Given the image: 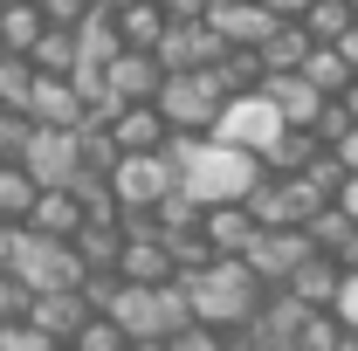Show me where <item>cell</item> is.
I'll return each instance as SVG.
<instances>
[{
	"mask_svg": "<svg viewBox=\"0 0 358 351\" xmlns=\"http://www.w3.org/2000/svg\"><path fill=\"white\" fill-rule=\"evenodd\" d=\"M310 255V241H303V227H255L248 234V248H241V262L248 275L262 282V289H282L289 282V268Z\"/></svg>",
	"mask_w": 358,
	"mask_h": 351,
	"instance_id": "obj_7",
	"label": "cell"
},
{
	"mask_svg": "<svg viewBox=\"0 0 358 351\" xmlns=\"http://www.w3.org/2000/svg\"><path fill=\"white\" fill-rule=\"evenodd\" d=\"M345 7H352V14H358V0H345Z\"/></svg>",
	"mask_w": 358,
	"mask_h": 351,
	"instance_id": "obj_54",
	"label": "cell"
},
{
	"mask_svg": "<svg viewBox=\"0 0 358 351\" xmlns=\"http://www.w3.org/2000/svg\"><path fill=\"white\" fill-rule=\"evenodd\" d=\"M159 241H166V255H173V275H200L207 262H221V255L207 248L200 227H186V234H159Z\"/></svg>",
	"mask_w": 358,
	"mask_h": 351,
	"instance_id": "obj_30",
	"label": "cell"
},
{
	"mask_svg": "<svg viewBox=\"0 0 358 351\" xmlns=\"http://www.w3.org/2000/svg\"><path fill=\"white\" fill-rule=\"evenodd\" d=\"M42 7L35 0H0V55H28V42L42 35Z\"/></svg>",
	"mask_w": 358,
	"mask_h": 351,
	"instance_id": "obj_25",
	"label": "cell"
},
{
	"mask_svg": "<svg viewBox=\"0 0 358 351\" xmlns=\"http://www.w3.org/2000/svg\"><path fill=\"white\" fill-rule=\"evenodd\" d=\"M338 103H345V110H352V117H358V76H352V83H345V96H338Z\"/></svg>",
	"mask_w": 358,
	"mask_h": 351,
	"instance_id": "obj_51",
	"label": "cell"
},
{
	"mask_svg": "<svg viewBox=\"0 0 358 351\" xmlns=\"http://www.w3.org/2000/svg\"><path fill=\"white\" fill-rule=\"evenodd\" d=\"M103 131H110V145L117 152H159L166 145V117H159V103H117L110 117H103Z\"/></svg>",
	"mask_w": 358,
	"mask_h": 351,
	"instance_id": "obj_14",
	"label": "cell"
},
{
	"mask_svg": "<svg viewBox=\"0 0 358 351\" xmlns=\"http://www.w3.org/2000/svg\"><path fill=\"white\" fill-rule=\"evenodd\" d=\"M338 282H345V262H331V255H303V262L289 268V296L303 310H331V296H338Z\"/></svg>",
	"mask_w": 358,
	"mask_h": 351,
	"instance_id": "obj_19",
	"label": "cell"
},
{
	"mask_svg": "<svg viewBox=\"0 0 358 351\" xmlns=\"http://www.w3.org/2000/svg\"><path fill=\"white\" fill-rule=\"evenodd\" d=\"M338 317L331 310H303V324H296V338H289V351H338Z\"/></svg>",
	"mask_w": 358,
	"mask_h": 351,
	"instance_id": "obj_34",
	"label": "cell"
},
{
	"mask_svg": "<svg viewBox=\"0 0 358 351\" xmlns=\"http://www.w3.org/2000/svg\"><path fill=\"white\" fill-rule=\"evenodd\" d=\"M152 103H159V117H166L173 138H214V117H221L227 96L214 89L207 69H173V76H159Z\"/></svg>",
	"mask_w": 358,
	"mask_h": 351,
	"instance_id": "obj_4",
	"label": "cell"
},
{
	"mask_svg": "<svg viewBox=\"0 0 358 351\" xmlns=\"http://www.w3.org/2000/svg\"><path fill=\"white\" fill-rule=\"evenodd\" d=\"M200 234H207V248H214V255H241V248H248V234H255V220H248L241 200H214V207L200 214Z\"/></svg>",
	"mask_w": 358,
	"mask_h": 351,
	"instance_id": "obj_21",
	"label": "cell"
},
{
	"mask_svg": "<svg viewBox=\"0 0 358 351\" xmlns=\"http://www.w3.org/2000/svg\"><path fill=\"white\" fill-rule=\"evenodd\" d=\"M331 200H338V214H345V220L358 227V173H345V186H338Z\"/></svg>",
	"mask_w": 358,
	"mask_h": 351,
	"instance_id": "obj_46",
	"label": "cell"
},
{
	"mask_svg": "<svg viewBox=\"0 0 358 351\" xmlns=\"http://www.w3.org/2000/svg\"><path fill=\"white\" fill-rule=\"evenodd\" d=\"M331 317L345 324V331H358V275L345 268V282H338V296H331Z\"/></svg>",
	"mask_w": 358,
	"mask_h": 351,
	"instance_id": "obj_42",
	"label": "cell"
},
{
	"mask_svg": "<svg viewBox=\"0 0 358 351\" xmlns=\"http://www.w3.org/2000/svg\"><path fill=\"white\" fill-rule=\"evenodd\" d=\"M338 262H345V268L358 275V227H352V241H345V255H338Z\"/></svg>",
	"mask_w": 358,
	"mask_h": 351,
	"instance_id": "obj_50",
	"label": "cell"
},
{
	"mask_svg": "<svg viewBox=\"0 0 358 351\" xmlns=\"http://www.w3.org/2000/svg\"><path fill=\"white\" fill-rule=\"evenodd\" d=\"M76 166H83V173H110V166H117V145H110L103 124H76Z\"/></svg>",
	"mask_w": 358,
	"mask_h": 351,
	"instance_id": "obj_33",
	"label": "cell"
},
{
	"mask_svg": "<svg viewBox=\"0 0 358 351\" xmlns=\"http://www.w3.org/2000/svg\"><path fill=\"white\" fill-rule=\"evenodd\" d=\"M200 214H207V207H200V200H193L179 179L159 193V200H152V220H159V234H186V227H200Z\"/></svg>",
	"mask_w": 358,
	"mask_h": 351,
	"instance_id": "obj_29",
	"label": "cell"
},
{
	"mask_svg": "<svg viewBox=\"0 0 358 351\" xmlns=\"http://www.w3.org/2000/svg\"><path fill=\"white\" fill-rule=\"evenodd\" d=\"M21 227H28V234H42V241H69V234L83 227V207H76V193H69V186H35V200H28Z\"/></svg>",
	"mask_w": 358,
	"mask_h": 351,
	"instance_id": "obj_13",
	"label": "cell"
},
{
	"mask_svg": "<svg viewBox=\"0 0 358 351\" xmlns=\"http://www.w3.org/2000/svg\"><path fill=\"white\" fill-rule=\"evenodd\" d=\"M296 227H303L310 255H331V262H338V255H345V241H352V220L338 214V200H331V207H317V214H303Z\"/></svg>",
	"mask_w": 358,
	"mask_h": 351,
	"instance_id": "obj_26",
	"label": "cell"
},
{
	"mask_svg": "<svg viewBox=\"0 0 358 351\" xmlns=\"http://www.w3.org/2000/svg\"><path fill=\"white\" fill-rule=\"evenodd\" d=\"M207 76L221 96H248V89H262V62H255V48H221L207 62Z\"/></svg>",
	"mask_w": 358,
	"mask_h": 351,
	"instance_id": "obj_23",
	"label": "cell"
},
{
	"mask_svg": "<svg viewBox=\"0 0 358 351\" xmlns=\"http://www.w3.org/2000/svg\"><path fill=\"white\" fill-rule=\"evenodd\" d=\"M166 7V21H200L207 14V0H159Z\"/></svg>",
	"mask_w": 358,
	"mask_h": 351,
	"instance_id": "obj_47",
	"label": "cell"
},
{
	"mask_svg": "<svg viewBox=\"0 0 358 351\" xmlns=\"http://www.w3.org/2000/svg\"><path fill=\"white\" fill-rule=\"evenodd\" d=\"M28 83H35V62L28 55H0V110H21L28 103ZM28 117V110H21Z\"/></svg>",
	"mask_w": 358,
	"mask_h": 351,
	"instance_id": "obj_35",
	"label": "cell"
},
{
	"mask_svg": "<svg viewBox=\"0 0 358 351\" xmlns=\"http://www.w3.org/2000/svg\"><path fill=\"white\" fill-rule=\"evenodd\" d=\"M331 48H338V55L352 62V76H358V21H352V28H345V35H338V42H331Z\"/></svg>",
	"mask_w": 358,
	"mask_h": 351,
	"instance_id": "obj_49",
	"label": "cell"
},
{
	"mask_svg": "<svg viewBox=\"0 0 358 351\" xmlns=\"http://www.w3.org/2000/svg\"><path fill=\"white\" fill-rule=\"evenodd\" d=\"M7 268L28 282V296H35V289H76V275H83L76 248H69V241H42V234H21V248H14Z\"/></svg>",
	"mask_w": 358,
	"mask_h": 351,
	"instance_id": "obj_6",
	"label": "cell"
},
{
	"mask_svg": "<svg viewBox=\"0 0 358 351\" xmlns=\"http://www.w3.org/2000/svg\"><path fill=\"white\" fill-rule=\"evenodd\" d=\"M21 110H28V124H69V131H76L83 96H76V83H69V76H35Z\"/></svg>",
	"mask_w": 358,
	"mask_h": 351,
	"instance_id": "obj_17",
	"label": "cell"
},
{
	"mask_svg": "<svg viewBox=\"0 0 358 351\" xmlns=\"http://www.w3.org/2000/svg\"><path fill=\"white\" fill-rule=\"evenodd\" d=\"M331 152H338V166H345V173H358V117H352L338 138H331Z\"/></svg>",
	"mask_w": 358,
	"mask_h": 351,
	"instance_id": "obj_45",
	"label": "cell"
},
{
	"mask_svg": "<svg viewBox=\"0 0 358 351\" xmlns=\"http://www.w3.org/2000/svg\"><path fill=\"white\" fill-rule=\"evenodd\" d=\"M159 152L173 159L179 186H186L200 207H214V200H241V193L255 186V173H262V159L241 152V145H227V138H166Z\"/></svg>",
	"mask_w": 358,
	"mask_h": 351,
	"instance_id": "obj_1",
	"label": "cell"
},
{
	"mask_svg": "<svg viewBox=\"0 0 358 351\" xmlns=\"http://www.w3.org/2000/svg\"><path fill=\"white\" fill-rule=\"evenodd\" d=\"M21 317H28V324H35L42 338H55V345H62V338H69V331H76V324L90 317V303L76 296V289H35Z\"/></svg>",
	"mask_w": 358,
	"mask_h": 351,
	"instance_id": "obj_18",
	"label": "cell"
},
{
	"mask_svg": "<svg viewBox=\"0 0 358 351\" xmlns=\"http://www.w3.org/2000/svg\"><path fill=\"white\" fill-rule=\"evenodd\" d=\"M338 351H358V331H338Z\"/></svg>",
	"mask_w": 358,
	"mask_h": 351,
	"instance_id": "obj_52",
	"label": "cell"
},
{
	"mask_svg": "<svg viewBox=\"0 0 358 351\" xmlns=\"http://www.w3.org/2000/svg\"><path fill=\"white\" fill-rule=\"evenodd\" d=\"M110 28H117V48H159L166 7H159V0H117V7H110Z\"/></svg>",
	"mask_w": 358,
	"mask_h": 351,
	"instance_id": "obj_20",
	"label": "cell"
},
{
	"mask_svg": "<svg viewBox=\"0 0 358 351\" xmlns=\"http://www.w3.org/2000/svg\"><path fill=\"white\" fill-rule=\"evenodd\" d=\"M296 76H303L310 89H324V96H345V83H352V62H345L331 42H310V55L296 62Z\"/></svg>",
	"mask_w": 358,
	"mask_h": 351,
	"instance_id": "obj_24",
	"label": "cell"
},
{
	"mask_svg": "<svg viewBox=\"0 0 358 351\" xmlns=\"http://www.w3.org/2000/svg\"><path fill=\"white\" fill-rule=\"evenodd\" d=\"M96 76H103V96H110V103H152V89H159L166 69H159L152 48H117Z\"/></svg>",
	"mask_w": 358,
	"mask_h": 351,
	"instance_id": "obj_10",
	"label": "cell"
},
{
	"mask_svg": "<svg viewBox=\"0 0 358 351\" xmlns=\"http://www.w3.org/2000/svg\"><path fill=\"white\" fill-rule=\"evenodd\" d=\"M221 48H227V42L207 28V21H166V35H159V48H152V55H159V69L173 76V69H207Z\"/></svg>",
	"mask_w": 358,
	"mask_h": 351,
	"instance_id": "obj_11",
	"label": "cell"
},
{
	"mask_svg": "<svg viewBox=\"0 0 358 351\" xmlns=\"http://www.w3.org/2000/svg\"><path fill=\"white\" fill-rule=\"evenodd\" d=\"M21 310H28V282H21L14 268H0V324H7V317H21Z\"/></svg>",
	"mask_w": 358,
	"mask_h": 351,
	"instance_id": "obj_43",
	"label": "cell"
},
{
	"mask_svg": "<svg viewBox=\"0 0 358 351\" xmlns=\"http://www.w3.org/2000/svg\"><path fill=\"white\" fill-rule=\"evenodd\" d=\"M0 351H62V345H55V338H42L28 317H7V324H0Z\"/></svg>",
	"mask_w": 358,
	"mask_h": 351,
	"instance_id": "obj_38",
	"label": "cell"
},
{
	"mask_svg": "<svg viewBox=\"0 0 358 351\" xmlns=\"http://www.w3.org/2000/svg\"><path fill=\"white\" fill-rule=\"evenodd\" d=\"M117 282H173V255L159 234H117Z\"/></svg>",
	"mask_w": 358,
	"mask_h": 351,
	"instance_id": "obj_16",
	"label": "cell"
},
{
	"mask_svg": "<svg viewBox=\"0 0 358 351\" xmlns=\"http://www.w3.org/2000/svg\"><path fill=\"white\" fill-rule=\"evenodd\" d=\"M200 21H207L227 48H255L268 28H275V14H268L262 0H207V14H200Z\"/></svg>",
	"mask_w": 358,
	"mask_h": 351,
	"instance_id": "obj_12",
	"label": "cell"
},
{
	"mask_svg": "<svg viewBox=\"0 0 358 351\" xmlns=\"http://www.w3.org/2000/svg\"><path fill=\"white\" fill-rule=\"evenodd\" d=\"M124 351H166V345H124Z\"/></svg>",
	"mask_w": 358,
	"mask_h": 351,
	"instance_id": "obj_53",
	"label": "cell"
},
{
	"mask_svg": "<svg viewBox=\"0 0 358 351\" xmlns=\"http://www.w3.org/2000/svg\"><path fill=\"white\" fill-rule=\"evenodd\" d=\"M35 7H42V21H48V28H76V21H83L96 0H35Z\"/></svg>",
	"mask_w": 358,
	"mask_h": 351,
	"instance_id": "obj_41",
	"label": "cell"
},
{
	"mask_svg": "<svg viewBox=\"0 0 358 351\" xmlns=\"http://www.w3.org/2000/svg\"><path fill=\"white\" fill-rule=\"evenodd\" d=\"M76 296H83L90 310H110V296H117V268H83V275H76Z\"/></svg>",
	"mask_w": 358,
	"mask_h": 351,
	"instance_id": "obj_39",
	"label": "cell"
},
{
	"mask_svg": "<svg viewBox=\"0 0 358 351\" xmlns=\"http://www.w3.org/2000/svg\"><path fill=\"white\" fill-rule=\"evenodd\" d=\"M14 166L35 179V186H69L83 173L76 166V131L69 124H28V145L14 152Z\"/></svg>",
	"mask_w": 358,
	"mask_h": 351,
	"instance_id": "obj_5",
	"label": "cell"
},
{
	"mask_svg": "<svg viewBox=\"0 0 358 351\" xmlns=\"http://www.w3.org/2000/svg\"><path fill=\"white\" fill-rule=\"evenodd\" d=\"M352 21L358 14L345 7V0H310V7H303V35H310V42H338Z\"/></svg>",
	"mask_w": 358,
	"mask_h": 351,
	"instance_id": "obj_32",
	"label": "cell"
},
{
	"mask_svg": "<svg viewBox=\"0 0 358 351\" xmlns=\"http://www.w3.org/2000/svg\"><path fill=\"white\" fill-rule=\"evenodd\" d=\"M28 200H35V179L21 173L14 159H0V220H21V214H28Z\"/></svg>",
	"mask_w": 358,
	"mask_h": 351,
	"instance_id": "obj_36",
	"label": "cell"
},
{
	"mask_svg": "<svg viewBox=\"0 0 358 351\" xmlns=\"http://www.w3.org/2000/svg\"><path fill=\"white\" fill-rule=\"evenodd\" d=\"M186 282V303L200 324H221V331H241V317L262 303V282L248 275L241 255H221V262H207L200 275H179Z\"/></svg>",
	"mask_w": 358,
	"mask_h": 351,
	"instance_id": "obj_3",
	"label": "cell"
},
{
	"mask_svg": "<svg viewBox=\"0 0 358 351\" xmlns=\"http://www.w3.org/2000/svg\"><path fill=\"white\" fill-rule=\"evenodd\" d=\"M268 14H275V21H303V7H310V0H262Z\"/></svg>",
	"mask_w": 358,
	"mask_h": 351,
	"instance_id": "obj_48",
	"label": "cell"
},
{
	"mask_svg": "<svg viewBox=\"0 0 358 351\" xmlns=\"http://www.w3.org/2000/svg\"><path fill=\"white\" fill-rule=\"evenodd\" d=\"M227 345V331L221 324H200V317H186L173 338H166V351H221Z\"/></svg>",
	"mask_w": 358,
	"mask_h": 351,
	"instance_id": "obj_37",
	"label": "cell"
},
{
	"mask_svg": "<svg viewBox=\"0 0 358 351\" xmlns=\"http://www.w3.org/2000/svg\"><path fill=\"white\" fill-rule=\"evenodd\" d=\"M310 55V35H303V21H275L262 42H255V62H262V76H282V69H296Z\"/></svg>",
	"mask_w": 358,
	"mask_h": 351,
	"instance_id": "obj_22",
	"label": "cell"
},
{
	"mask_svg": "<svg viewBox=\"0 0 358 351\" xmlns=\"http://www.w3.org/2000/svg\"><path fill=\"white\" fill-rule=\"evenodd\" d=\"M28 62H35V76H69L76 69V35L69 28H42L28 42Z\"/></svg>",
	"mask_w": 358,
	"mask_h": 351,
	"instance_id": "obj_28",
	"label": "cell"
},
{
	"mask_svg": "<svg viewBox=\"0 0 358 351\" xmlns=\"http://www.w3.org/2000/svg\"><path fill=\"white\" fill-rule=\"evenodd\" d=\"M62 351H124V331H117V324H110L103 310H90L83 324H76V331L62 338Z\"/></svg>",
	"mask_w": 358,
	"mask_h": 351,
	"instance_id": "obj_31",
	"label": "cell"
},
{
	"mask_svg": "<svg viewBox=\"0 0 358 351\" xmlns=\"http://www.w3.org/2000/svg\"><path fill=\"white\" fill-rule=\"evenodd\" d=\"M303 179H310L317 193H324V200H331V193H338V186H345V166H338V152H331V145H324V152H317L310 166H303Z\"/></svg>",
	"mask_w": 358,
	"mask_h": 351,
	"instance_id": "obj_40",
	"label": "cell"
},
{
	"mask_svg": "<svg viewBox=\"0 0 358 351\" xmlns=\"http://www.w3.org/2000/svg\"><path fill=\"white\" fill-rule=\"evenodd\" d=\"M21 145H28V117L21 110H0V159H14Z\"/></svg>",
	"mask_w": 358,
	"mask_h": 351,
	"instance_id": "obj_44",
	"label": "cell"
},
{
	"mask_svg": "<svg viewBox=\"0 0 358 351\" xmlns=\"http://www.w3.org/2000/svg\"><path fill=\"white\" fill-rule=\"evenodd\" d=\"M241 207H248V220H255V227H296V220H289V200H282V179H275V173H255V186L241 193Z\"/></svg>",
	"mask_w": 358,
	"mask_h": 351,
	"instance_id": "obj_27",
	"label": "cell"
},
{
	"mask_svg": "<svg viewBox=\"0 0 358 351\" xmlns=\"http://www.w3.org/2000/svg\"><path fill=\"white\" fill-rule=\"evenodd\" d=\"M110 193H117V207H152L166 186H173V159L166 152H117V166H110Z\"/></svg>",
	"mask_w": 358,
	"mask_h": 351,
	"instance_id": "obj_9",
	"label": "cell"
},
{
	"mask_svg": "<svg viewBox=\"0 0 358 351\" xmlns=\"http://www.w3.org/2000/svg\"><path fill=\"white\" fill-rule=\"evenodd\" d=\"M117 331H124V345H166L179 324L193 317V303H186V282H117V296H110V310H103Z\"/></svg>",
	"mask_w": 358,
	"mask_h": 351,
	"instance_id": "obj_2",
	"label": "cell"
},
{
	"mask_svg": "<svg viewBox=\"0 0 358 351\" xmlns=\"http://www.w3.org/2000/svg\"><path fill=\"white\" fill-rule=\"evenodd\" d=\"M262 96L275 103V117H282V124H296V131H310L317 110L331 103V96H324V89H310L296 69H282V76H262Z\"/></svg>",
	"mask_w": 358,
	"mask_h": 351,
	"instance_id": "obj_15",
	"label": "cell"
},
{
	"mask_svg": "<svg viewBox=\"0 0 358 351\" xmlns=\"http://www.w3.org/2000/svg\"><path fill=\"white\" fill-rule=\"evenodd\" d=\"M282 131V117H275V103H268L262 89H248V96H227L221 117H214V138H227V145H241V152H255L262 159L268 138Z\"/></svg>",
	"mask_w": 358,
	"mask_h": 351,
	"instance_id": "obj_8",
	"label": "cell"
}]
</instances>
